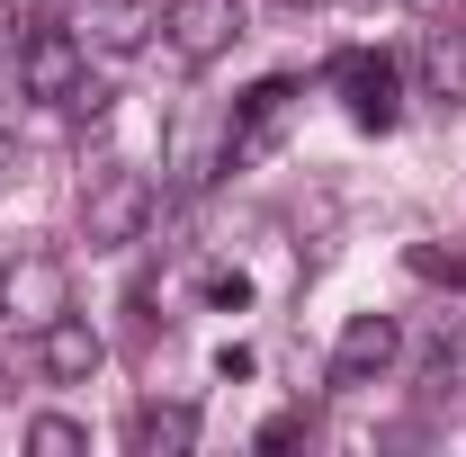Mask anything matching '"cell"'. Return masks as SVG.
I'll use <instances>...</instances> for the list:
<instances>
[{"instance_id": "obj_1", "label": "cell", "mask_w": 466, "mask_h": 457, "mask_svg": "<svg viewBox=\"0 0 466 457\" xmlns=\"http://www.w3.org/2000/svg\"><path fill=\"white\" fill-rule=\"evenodd\" d=\"M18 90L55 99V108H99L90 90V46L72 36V18H27L18 27Z\"/></svg>"}, {"instance_id": "obj_12", "label": "cell", "mask_w": 466, "mask_h": 457, "mask_svg": "<svg viewBox=\"0 0 466 457\" xmlns=\"http://www.w3.org/2000/svg\"><path fill=\"white\" fill-rule=\"evenodd\" d=\"M431 377H440V386H466V314H440V332H431Z\"/></svg>"}, {"instance_id": "obj_16", "label": "cell", "mask_w": 466, "mask_h": 457, "mask_svg": "<svg viewBox=\"0 0 466 457\" xmlns=\"http://www.w3.org/2000/svg\"><path fill=\"white\" fill-rule=\"evenodd\" d=\"M288 440H305V412H279V421L260 431V449H288Z\"/></svg>"}, {"instance_id": "obj_14", "label": "cell", "mask_w": 466, "mask_h": 457, "mask_svg": "<svg viewBox=\"0 0 466 457\" xmlns=\"http://www.w3.org/2000/svg\"><path fill=\"white\" fill-rule=\"evenodd\" d=\"M207 305H216V314H242V305H251V279H242V269H207Z\"/></svg>"}, {"instance_id": "obj_6", "label": "cell", "mask_w": 466, "mask_h": 457, "mask_svg": "<svg viewBox=\"0 0 466 457\" xmlns=\"http://www.w3.org/2000/svg\"><path fill=\"white\" fill-rule=\"evenodd\" d=\"M395 350H404V332H395V314H350L341 341H332V386H377L386 368H395Z\"/></svg>"}, {"instance_id": "obj_4", "label": "cell", "mask_w": 466, "mask_h": 457, "mask_svg": "<svg viewBox=\"0 0 466 457\" xmlns=\"http://www.w3.org/2000/svg\"><path fill=\"white\" fill-rule=\"evenodd\" d=\"M0 305H9V332H46L55 314H72V287H63V260L27 251L18 269H0Z\"/></svg>"}, {"instance_id": "obj_2", "label": "cell", "mask_w": 466, "mask_h": 457, "mask_svg": "<svg viewBox=\"0 0 466 457\" xmlns=\"http://www.w3.org/2000/svg\"><path fill=\"white\" fill-rule=\"evenodd\" d=\"M153 179L126 171V162H108V171H90V188H81V233H90V251H126V242H144V225H153Z\"/></svg>"}, {"instance_id": "obj_9", "label": "cell", "mask_w": 466, "mask_h": 457, "mask_svg": "<svg viewBox=\"0 0 466 457\" xmlns=\"http://www.w3.org/2000/svg\"><path fill=\"white\" fill-rule=\"evenodd\" d=\"M72 36H81L90 55H135V46L153 36V9H144V0H72Z\"/></svg>"}, {"instance_id": "obj_13", "label": "cell", "mask_w": 466, "mask_h": 457, "mask_svg": "<svg viewBox=\"0 0 466 457\" xmlns=\"http://www.w3.org/2000/svg\"><path fill=\"white\" fill-rule=\"evenodd\" d=\"M27 449H36V457H81V449H90V431L63 421V412H46V421H27Z\"/></svg>"}, {"instance_id": "obj_11", "label": "cell", "mask_w": 466, "mask_h": 457, "mask_svg": "<svg viewBox=\"0 0 466 457\" xmlns=\"http://www.w3.org/2000/svg\"><path fill=\"white\" fill-rule=\"evenodd\" d=\"M135 449H144V457L198 449V403H144V412H135Z\"/></svg>"}, {"instance_id": "obj_5", "label": "cell", "mask_w": 466, "mask_h": 457, "mask_svg": "<svg viewBox=\"0 0 466 457\" xmlns=\"http://www.w3.org/2000/svg\"><path fill=\"white\" fill-rule=\"evenodd\" d=\"M162 36H171L179 63H216L242 36V0H171L162 9Z\"/></svg>"}, {"instance_id": "obj_15", "label": "cell", "mask_w": 466, "mask_h": 457, "mask_svg": "<svg viewBox=\"0 0 466 457\" xmlns=\"http://www.w3.org/2000/svg\"><path fill=\"white\" fill-rule=\"evenodd\" d=\"M18 27H27V18H18V9H9V0H0V72H9V63H18Z\"/></svg>"}, {"instance_id": "obj_17", "label": "cell", "mask_w": 466, "mask_h": 457, "mask_svg": "<svg viewBox=\"0 0 466 457\" xmlns=\"http://www.w3.org/2000/svg\"><path fill=\"white\" fill-rule=\"evenodd\" d=\"M279 9H323V0H279Z\"/></svg>"}, {"instance_id": "obj_3", "label": "cell", "mask_w": 466, "mask_h": 457, "mask_svg": "<svg viewBox=\"0 0 466 457\" xmlns=\"http://www.w3.org/2000/svg\"><path fill=\"white\" fill-rule=\"evenodd\" d=\"M296 81H260V90H242V108L225 126V171H251V162H269L279 153V135L296 126Z\"/></svg>"}, {"instance_id": "obj_10", "label": "cell", "mask_w": 466, "mask_h": 457, "mask_svg": "<svg viewBox=\"0 0 466 457\" xmlns=\"http://www.w3.org/2000/svg\"><path fill=\"white\" fill-rule=\"evenodd\" d=\"M421 81H431L440 108H466V9L421 27Z\"/></svg>"}, {"instance_id": "obj_8", "label": "cell", "mask_w": 466, "mask_h": 457, "mask_svg": "<svg viewBox=\"0 0 466 457\" xmlns=\"http://www.w3.org/2000/svg\"><path fill=\"white\" fill-rule=\"evenodd\" d=\"M99 359H108V341H99L81 314H55L46 332H27V368H36V377H55V386H81V377H99Z\"/></svg>"}, {"instance_id": "obj_7", "label": "cell", "mask_w": 466, "mask_h": 457, "mask_svg": "<svg viewBox=\"0 0 466 457\" xmlns=\"http://www.w3.org/2000/svg\"><path fill=\"white\" fill-rule=\"evenodd\" d=\"M332 81H341L350 117H359L368 135H386V126L404 117V99H395V63H386V55H368V46H350V55H332Z\"/></svg>"}]
</instances>
